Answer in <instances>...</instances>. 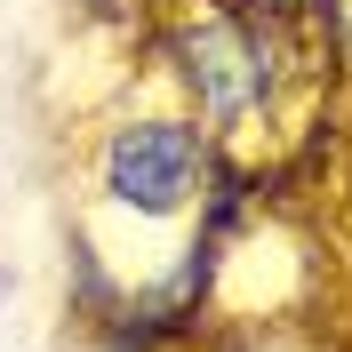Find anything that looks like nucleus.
Returning <instances> with one entry per match:
<instances>
[{
  "label": "nucleus",
  "instance_id": "obj_1",
  "mask_svg": "<svg viewBox=\"0 0 352 352\" xmlns=\"http://www.w3.org/2000/svg\"><path fill=\"white\" fill-rule=\"evenodd\" d=\"M200 184H208V144H200V129H184V120H129V129H112L104 192L120 200V208L176 217Z\"/></svg>",
  "mask_w": 352,
  "mask_h": 352
},
{
  "label": "nucleus",
  "instance_id": "obj_3",
  "mask_svg": "<svg viewBox=\"0 0 352 352\" xmlns=\"http://www.w3.org/2000/svg\"><path fill=\"white\" fill-rule=\"evenodd\" d=\"M256 8H296V0H256Z\"/></svg>",
  "mask_w": 352,
  "mask_h": 352
},
{
  "label": "nucleus",
  "instance_id": "obj_2",
  "mask_svg": "<svg viewBox=\"0 0 352 352\" xmlns=\"http://www.w3.org/2000/svg\"><path fill=\"white\" fill-rule=\"evenodd\" d=\"M176 65H184V88L200 96L208 120H241V112L264 104V88H272V56H264L256 24L224 16V8L176 32Z\"/></svg>",
  "mask_w": 352,
  "mask_h": 352
}]
</instances>
